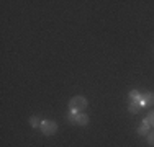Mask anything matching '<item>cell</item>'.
<instances>
[{"label": "cell", "mask_w": 154, "mask_h": 147, "mask_svg": "<svg viewBox=\"0 0 154 147\" xmlns=\"http://www.w3.org/2000/svg\"><path fill=\"white\" fill-rule=\"evenodd\" d=\"M149 128H151V123H149L148 118H146V119L143 121V124L138 128V134H141V136H148V134H149Z\"/></svg>", "instance_id": "cell-3"}, {"label": "cell", "mask_w": 154, "mask_h": 147, "mask_svg": "<svg viewBox=\"0 0 154 147\" xmlns=\"http://www.w3.org/2000/svg\"><path fill=\"white\" fill-rule=\"evenodd\" d=\"M30 126L31 128H38V126H41V124H39V119L36 116H31L30 118Z\"/></svg>", "instance_id": "cell-8"}, {"label": "cell", "mask_w": 154, "mask_h": 147, "mask_svg": "<svg viewBox=\"0 0 154 147\" xmlns=\"http://www.w3.org/2000/svg\"><path fill=\"white\" fill-rule=\"evenodd\" d=\"M139 97H141V95H139V92L138 90H131L130 92V98H131V100H139Z\"/></svg>", "instance_id": "cell-9"}, {"label": "cell", "mask_w": 154, "mask_h": 147, "mask_svg": "<svg viewBox=\"0 0 154 147\" xmlns=\"http://www.w3.org/2000/svg\"><path fill=\"white\" fill-rule=\"evenodd\" d=\"M87 105H89V101H87L85 97H74L69 100V108H71V111H82V110L87 108Z\"/></svg>", "instance_id": "cell-1"}, {"label": "cell", "mask_w": 154, "mask_h": 147, "mask_svg": "<svg viewBox=\"0 0 154 147\" xmlns=\"http://www.w3.org/2000/svg\"><path fill=\"white\" fill-rule=\"evenodd\" d=\"M148 121L151 123V126H154V111H149V115H148Z\"/></svg>", "instance_id": "cell-11"}, {"label": "cell", "mask_w": 154, "mask_h": 147, "mask_svg": "<svg viewBox=\"0 0 154 147\" xmlns=\"http://www.w3.org/2000/svg\"><path fill=\"white\" fill-rule=\"evenodd\" d=\"M41 131H43V134H46V136L56 134V131H57L56 121H53V119H45V121H41Z\"/></svg>", "instance_id": "cell-2"}, {"label": "cell", "mask_w": 154, "mask_h": 147, "mask_svg": "<svg viewBox=\"0 0 154 147\" xmlns=\"http://www.w3.org/2000/svg\"><path fill=\"white\" fill-rule=\"evenodd\" d=\"M139 103H141L143 106H144V105H152V103H154V95L152 93L141 95V97H139Z\"/></svg>", "instance_id": "cell-4"}, {"label": "cell", "mask_w": 154, "mask_h": 147, "mask_svg": "<svg viewBox=\"0 0 154 147\" xmlns=\"http://www.w3.org/2000/svg\"><path fill=\"white\" fill-rule=\"evenodd\" d=\"M77 115H79L77 111H69L67 119H69V123H71V124H75V121H77Z\"/></svg>", "instance_id": "cell-7"}, {"label": "cell", "mask_w": 154, "mask_h": 147, "mask_svg": "<svg viewBox=\"0 0 154 147\" xmlns=\"http://www.w3.org/2000/svg\"><path fill=\"white\" fill-rule=\"evenodd\" d=\"M148 144L154 146V132H149V134H148Z\"/></svg>", "instance_id": "cell-10"}, {"label": "cell", "mask_w": 154, "mask_h": 147, "mask_svg": "<svg viewBox=\"0 0 154 147\" xmlns=\"http://www.w3.org/2000/svg\"><path fill=\"white\" fill-rule=\"evenodd\" d=\"M75 124L77 126H87V124H89V116H87L85 113H79V115H77Z\"/></svg>", "instance_id": "cell-6"}, {"label": "cell", "mask_w": 154, "mask_h": 147, "mask_svg": "<svg viewBox=\"0 0 154 147\" xmlns=\"http://www.w3.org/2000/svg\"><path fill=\"white\" fill-rule=\"evenodd\" d=\"M141 103H139V100H134V101H131V105L128 106V111L131 113V115H136V113L141 111Z\"/></svg>", "instance_id": "cell-5"}]
</instances>
